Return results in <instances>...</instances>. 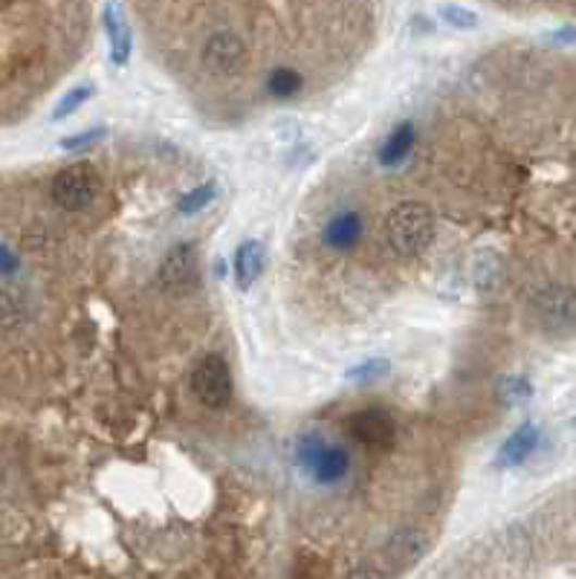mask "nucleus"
<instances>
[{"label": "nucleus", "mask_w": 576, "mask_h": 579, "mask_svg": "<svg viewBox=\"0 0 576 579\" xmlns=\"http://www.w3.org/2000/svg\"><path fill=\"white\" fill-rule=\"evenodd\" d=\"M391 372V363L388 360H383V356H374V360H365L362 365H353V368H348V380L351 382H377L383 380L386 374Z\"/></svg>", "instance_id": "f3484780"}, {"label": "nucleus", "mask_w": 576, "mask_h": 579, "mask_svg": "<svg viewBox=\"0 0 576 579\" xmlns=\"http://www.w3.org/2000/svg\"><path fill=\"white\" fill-rule=\"evenodd\" d=\"M296 461L301 473L318 487L342 484L351 473V455L345 446H334L318 435H304L296 446Z\"/></svg>", "instance_id": "f03ea898"}, {"label": "nucleus", "mask_w": 576, "mask_h": 579, "mask_svg": "<svg viewBox=\"0 0 576 579\" xmlns=\"http://www.w3.org/2000/svg\"><path fill=\"white\" fill-rule=\"evenodd\" d=\"M247 59V47L235 33H215L203 47V64L215 76H233Z\"/></svg>", "instance_id": "0eeeda50"}, {"label": "nucleus", "mask_w": 576, "mask_h": 579, "mask_svg": "<svg viewBox=\"0 0 576 579\" xmlns=\"http://www.w3.org/2000/svg\"><path fill=\"white\" fill-rule=\"evenodd\" d=\"M534 307L539 313V319L544 325H551V328H571V325H576V295L568 287H544L542 293L534 299Z\"/></svg>", "instance_id": "6e6552de"}, {"label": "nucleus", "mask_w": 576, "mask_h": 579, "mask_svg": "<svg viewBox=\"0 0 576 579\" xmlns=\"http://www.w3.org/2000/svg\"><path fill=\"white\" fill-rule=\"evenodd\" d=\"M217 194V182H203V186H198V189H191L186 198L177 203V209H180V215H195V212H203V209L215 200Z\"/></svg>", "instance_id": "a211bd4d"}, {"label": "nucleus", "mask_w": 576, "mask_h": 579, "mask_svg": "<svg viewBox=\"0 0 576 579\" xmlns=\"http://www.w3.org/2000/svg\"><path fill=\"white\" fill-rule=\"evenodd\" d=\"M383 235H386L388 247L395 250V255L417 259L421 252L429 250L431 238H435V215H431V209L426 203L405 200V203L388 212Z\"/></svg>", "instance_id": "f257e3e1"}, {"label": "nucleus", "mask_w": 576, "mask_h": 579, "mask_svg": "<svg viewBox=\"0 0 576 579\" xmlns=\"http://www.w3.org/2000/svg\"><path fill=\"white\" fill-rule=\"evenodd\" d=\"M198 285V250L195 243H177L160 264V287L165 293L183 295Z\"/></svg>", "instance_id": "423d86ee"}, {"label": "nucleus", "mask_w": 576, "mask_h": 579, "mask_svg": "<svg viewBox=\"0 0 576 579\" xmlns=\"http://www.w3.org/2000/svg\"><path fill=\"white\" fill-rule=\"evenodd\" d=\"M301 85H304V81H301V73L292 67H276L267 78L270 96H276V99H290V96L299 93Z\"/></svg>", "instance_id": "2eb2a0df"}, {"label": "nucleus", "mask_w": 576, "mask_h": 579, "mask_svg": "<svg viewBox=\"0 0 576 579\" xmlns=\"http://www.w3.org/2000/svg\"><path fill=\"white\" fill-rule=\"evenodd\" d=\"M17 267V261L12 259V252L0 247V273H12Z\"/></svg>", "instance_id": "5701e85b"}, {"label": "nucleus", "mask_w": 576, "mask_h": 579, "mask_svg": "<svg viewBox=\"0 0 576 579\" xmlns=\"http://www.w3.org/2000/svg\"><path fill=\"white\" fill-rule=\"evenodd\" d=\"M496 281H499V259H496V252L475 255V285L481 287V290H490Z\"/></svg>", "instance_id": "aec40b11"}, {"label": "nucleus", "mask_w": 576, "mask_h": 579, "mask_svg": "<svg viewBox=\"0 0 576 579\" xmlns=\"http://www.w3.org/2000/svg\"><path fill=\"white\" fill-rule=\"evenodd\" d=\"M553 41L576 43V29H571V26H565V29H560V33H553Z\"/></svg>", "instance_id": "b1692460"}, {"label": "nucleus", "mask_w": 576, "mask_h": 579, "mask_svg": "<svg viewBox=\"0 0 576 579\" xmlns=\"http://www.w3.org/2000/svg\"><path fill=\"white\" fill-rule=\"evenodd\" d=\"M96 194H99V177L90 165H67L52 177V200L67 212L87 209L96 200Z\"/></svg>", "instance_id": "20e7f679"}, {"label": "nucleus", "mask_w": 576, "mask_h": 579, "mask_svg": "<svg viewBox=\"0 0 576 579\" xmlns=\"http://www.w3.org/2000/svg\"><path fill=\"white\" fill-rule=\"evenodd\" d=\"M414 137H417V130H414L412 122H400L391 134H388L386 146L379 148V165H386V168H395L403 160H409L414 148Z\"/></svg>", "instance_id": "ddd939ff"}, {"label": "nucleus", "mask_w": 576, "mask_h": 579, "mask_svg": "<svg viewBox=\"0 0 576 579\" xmlns=\"http://www.w3.org/2000/svg\"><path fill=\"white\" fill-rule=\"evenodd\" d=\"M539 441H542V432H539V426L536 424H522L516 429V432L510 435L508 441L501 443L499 450V458H496V464H499L501 469H513V467H522L530 455H534L536 450H539Z\"/></svg>", "instance_id": "1a4fd4ad"}, {"label": "nucleus", "mask_w": 576, "mask_h": 579, "mask_svg": "<svg viewBox=\"0 0 576 579\" xmlns=\"http://www.w3.org/2000/svg\"><path fill=\"white\" fill-rule=\"evenodd\" d=\"M104 134H108L104 128H90L85 130V134H73V137L61 139V148H64V151H82V148H90L93 142L104 139Z\"/></svg>", "instance_id": "4be33fe9"}, {"label": "nucleus", "mask_w": 576, "mask_h": 579, "mask_svg": "<svg viewBox=\"0 0 576 579\" xmlns=\"http://www.w3.org/2000/svg\"><path fill=\"white\" fill-rule=\"evenodd\" d=\"M104 33H108V41H111V59L113 64H128L130 59V29L122 17V9L116 3H108L104 7Z\"/></svg>", "instance_id": "9b49d317"}, {"label": "nucleus", "mask_w": 576, "mask_h": 579, "mask_svg": "<svg viewBox=\"0 0 576 579\" xmlns=\"http://www.w3.org/2000/svg\"><path fill=\"white\" fill-rule=\"evenodd\" d=\"M191 391L209 408H224L233 400V372L221 354L203 356L191 372Z\"/></svg>", "instance_id": "7ed1b4c3"}, {"label": "nucleus", "mask_w": 576, "mask_h": 579, "mask_svg": "<svg viewBox=\"0 0 576 579\" xmlns=\"http://www.w3.org/2000/svg\"><path fill=\"white\" fill-rule=\"evenodd\" d=\"M499 398L508 403V406H516V403H525L527 398H534V382L527 377H504L499 386Z\"/></svg>", "instance_id": "6ab92c4d"}, {"label": "nucleus", "mask_w": 576, "mask_h": 579, "mask_svg": "<svg viewBox=\"0 0 576 579\" xmlns=\"http://www.w3.org/2000/svg\"><path fill=\"white\" fill-rule=\"evenodd\" d=\"M264 273V243L261 241H243L235 252V278H238V287L241 290H250L255 281Z\"/></svg>", "instance_id": "f8f14e48"}, {"label": "nucleus", "mask_w": 576, "mask_h": 579, "mask_svg": "<svg viewBox=\"0 0 576 579\" xmlns=\"http://www.w3.org/2000/svg\"><path fill=\"white\" fill-rule=\"evenodd\" d=\"M345 429H348V438H351L353 443H360L362 450H368V452L391 450V443H395V438H397L395 417L388 415L386 408H377V406L362 408V412L348 417Z\"/></svg>", "instance_id": "39448f33"}, {"label": "nucleus", "mask_w": 576, "mask_h": 579, "mask_svg": "<svg viewBox=\"0 0 576 579\" xmlns=\"http://www.w3.org/2000/svg\"><path fill=\"white\" fill-rule=\"evenodd\" d=\"M362 232H365V221H362L360 212H342V215L327 221L322 241L334 252H348L362 241Z\"/></svg>", "instance_id": "9d476101"}, {"label": "nucleus", "mask_w": 576, "mask_h": 579, "mask_svg": "<svg viewBox=\"0 0 576 579\" xmlns=\"http://www.w3.org/2000/svg\"><path fill=\"white\" fill-rule=\"evenodd\" d=\"M388 551H391L395 559H400V563L412 565L426 554V539H423L421 533H414V530H409V533H397V537L391 539Z\"/></svg>", "instance_id": "4468645a"}, {"label": "nucleus", "mask_w": 576, "mask_h": 579, "mask_svg": "<svg viewBox=\"0 0 576 579\" xmlns=\"http://www.w3.org/2000/svg\"><path fill=\"white\" fill-rule=\"evenodd\" d=\"M440 17H443L449 26H455V29H475V26L481 24V17L475 15L473 9L452 7V3L440 7Z\"/></svg>", "instance_id": "412c9836"}, {"label": "nucleus", "mask_w": 576, "mask_h": 579, "mask_svg": "<svg viewBox=\"0 0 576 579\" xmlns=\"http://www.w3.org/2000/svg\"><path fill=\"white\" fill-rule=\"evenodd\" d=\"M90 96H93V85H78L73 87V90H67V93L61 96V102L55 104V111H52V122H61L67 119V116H73Z\"/></svg>", "instance_id": "dca6fc26"}]
</instances>
